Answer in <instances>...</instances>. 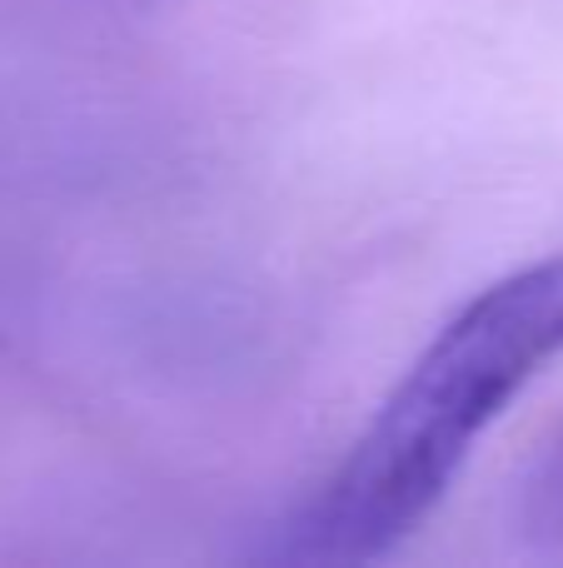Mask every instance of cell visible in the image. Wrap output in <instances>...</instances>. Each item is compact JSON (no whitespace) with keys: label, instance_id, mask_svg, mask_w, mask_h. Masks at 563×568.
<instances>
[{"label":"cell","instance_id":"1","mask_svg":"<svg viewBox=\"0 0 563 568\" xmlns=\"http://www.w3.org/2000/svg\"><path fill=\"white\" fill-rule=\"evenodd\" d=\"M563 359V255L534 260L464 300L385 394L345 459L289 514L269 559L379 564L449 499L509 404Z\"/></svg>","mask_w":563,"mask_h":568},{"label":"cell","instance_id":"2","mask_svg":"<svg viewBox=\"0 0 563 568\" xmlns=\"http://www.w3.org/2000/svg\"><path fill=\"white\" fill-rule=\"evenodd\" d=\"M524 534L539 549L563 554V429L544 444L524 484Z\"/></svg>","mask_w":563,"mask_h":568}]
</instances>
